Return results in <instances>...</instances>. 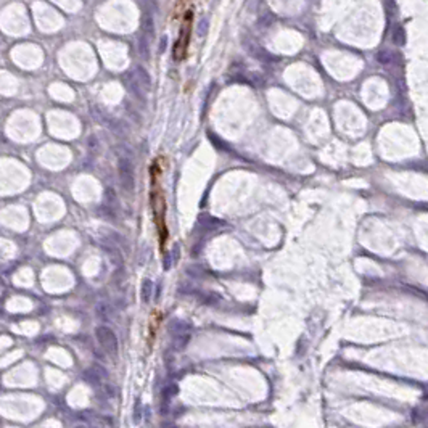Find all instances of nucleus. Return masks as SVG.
<instances>
[{"instance_id":"f257e3e1","label":"nucleus","mask_w":428,"mask_h":428,"mask_svg":"<svg viewBox=\"0 0 428 428\" xmlns=\"http://www.w3.org/2000/svg\"><path fill=\"white\" fill-rule=\"evenodd\" d=\"M160 174H161L160 161L156 160V161H153L150 166V177H151L150 203L153 210V219H155V224L158 229V235H160V247H161V251L164 253L169 234L166 227V203H164L163 190L160 185Z\"/></svg>"},{"instance_id":"f03ea898","label":"nucleus","mask_w":428,"mask_h":428,"mask_svg":"<svg viewBox=\"0 0 428 428\" xmlns=\"http://www.w3.org/2000/svg\"><path fill=\"white\" fill-rule=\"evenodd\" d=\"M190 23H192V15L188 13L182 23L179 39H177V42H176L174 60H182L183 57H185V52H187V47H188V39H190Z\"/></svg>"},{"instance_id":"7ed1b4c3","label":"nucleus","mask_w":428,"mask_h":428,"mask_svg":"<svg viewBox=\"0 0 428 428\" xmlns=\"http://www.w3.org/2000/svg\"><path fill=\"white\" fill-rule=\"evenodd\" d=\"M155 23H153V16L151 13H146V11H143V16H142V31L146 34V36H153V33H155Z\"/></svg>"},{"instance_id":"20e7f679","label":"nucleus","mask_w":428,"mask_h":428,"mask_svg":"<svg viewBox=\"0 0 428 428\" xmlns=\"http://www.w3.org/2000/svg\"><path fill=\"white\" fill-rule=\"evenodd\" d=\"M393 42L396 45H404L406 42V33H404V28L402 26H396L393 31Z\"/></svg>"},{"instance_id":"39448f33","label":"nucleus","mask_w":428,"mask_h":428,"mask_svg":"<svg viewBox=\"0 0 428 428\" xmlns=\"http://www.w3.org/2000/svg\"><path fill=\"white\" fill-rule=\"evenodd\" d=\"M378 61H380L382 65H390V63H393V60H394V55H393V52H390V50H382L380 53H378Z\"/></svg>"},{"instance_id":"423d86ee","label":"nucleus","mask_w":428,"mask_h":428,"mask_svg":"<svg viewBox=\"0 0 428 428\" xmlns=\"http://www.w3.org/2000/svg\"><path fill=\"white\" fill-rule=\"evenodd\" d=\"M208 26H210V21L206 20V18H203V20H200L198 23V36L200 37H205V36L208 34Z\"/></svg>"},{"instance_id":"0eeeda50","label":"nucleus","mask_w":428,"mask_h":428,"mask_svg":"<svg viewBox=\"0 0 428 428\" xmlns=\"http://www.w3.org/2000/svg\"><path fill=\"white\" fill-rule=\"evenodd\" d=\"M139 3H140V7H142V10L146 11V13H151L153 8H156V5L153 0H139Z\"/></svg>"},{"instance_id":"6e6552de","label":"nucleus","mask_w":428,"mask_h":428,"mask_svg":"<svg viewBox=\"0 0 428 428\" xmlns=\"http://www.w3.org/2000/svg\"><path fill=\"white\" fill-rule=\"evenodd\" d=\"M139 47H140V53H142L145 58L148 57V45H146V40H145V37H142V39H140V42H139Z\"/></svg>"},{"instance_id":"1a4fd4ad","label":"nucleus","mask_w":428,"mask_h":428,"mask_svg":"<svg viewBox=\"0 0 428 428\" xmlns=\"http://www.w3.org/2000/svg\"><path fill=\"white\" fill-rule=\"evenodd\" d=\"M166 45H168V37L164 36V37H161V42H160V52H164Z\"/></svg>"}]
</instances>
